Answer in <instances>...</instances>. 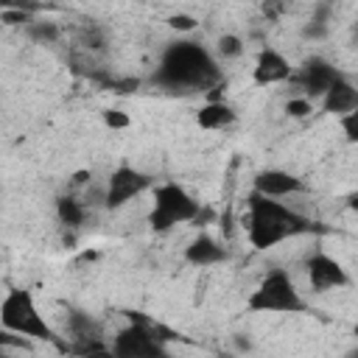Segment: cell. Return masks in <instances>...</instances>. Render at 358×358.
<instances>
[{"label":"cell","instance_id":"6da1fadb","mask_svg":"<svg viewBox=\"0 0 358 358\" xmlns=\"http://www.w3.org/2000/svg\"><path fill=\"white\" fill-rule=\"evenodd\" d=\"M221 73L215 59L199 42H171L159 59L154 81L173 92H204L218 84Z\"/></svg>","mask_w":358,"mask_h":358},{"label":"cell","instance_id":"ffe728a7","mask_svg":"<svg viewBox=\"0 0 358 358\" xmlns=\"http://www.w3.org/2000/svg\"><path fill=\"white\" fill-rule=\"evenodd\" d=\"M313 112V103L305 98V95H296V98H291L288 103H285V115L288 117H308Z\"/></svg>","mask_w":358,"mask_h":358},{"label":"cell","instance_id":"e0dca14e","mask_svg":"<svg viewBox=\"0 0 358 358\" xmlns=\"http://www.w3.org/2000/svg\"><path fill=\"white\" fill-rule=\"evenodd\" d=\"M25 34H28L34 42H39V45H50V42L59 39V25L50 22V20H31V22L25 25Z\"/></svg>","mask_w":358,"mask_h":358},{"label":"cell","instance_id":"4fadbf2b","mask_svg":"<svg viewBox=\"0 0 358 358\" xmlns=\"http://www.w3.org/2000/svg\"><path fill=\"white\" fill-rule=\"evenodd\" d=\"M185 260L190 263V266H201V268H207V266H218V263H224L227 260V249L215 241V238H210V235H196L187 246H185Z\"/></svg>","mask_w":358,"mask_h":358},{"label":"cell","instance_id":"52a82bcc","mask_svg":"<svg viewBox=\"0 0 358 358\" xmlns=\"http://www.w3.org/2000/svg\"><path fill=\"white\" fill-rule=\"evenodd\" d=\"M148 185H151V179L143 171H137L131 165H120L112 171V176L103 185V204L109 210H117V207L129 204L131 199H137Z\"/></svg>","mask_w":358,"mask_h":358},{"label":"cell","instance_id":"603a6c76","mask_svg":"<svg viewBox=\"0 0 358 358\" xmlns=\"http://www.w3.org/2000/svg\"><path fill=\"white\" fill-rule=\"evenodd\" d=\"M84 45L92 48V50H103V45H106L103 31H101L98 25H87V28H84Z\"/></svg>","mask_w":358,"mask_h":358},{"label":"cell","instance_id":"2e32d148","mask_svg":"<svg viewBox=\"0 0 358 358\" xmlns=\"http://www.w3.org/2000/svg\"><path fill=\"white\" fill-rule=\"evenodd\" d=\"M56 215L64 227H81L87 218V204L76 196H59L56 199Z\"/></svg>","mask_w":358,"mask_h":358},{"label":"cell","instance_id":"8992f818","mask_svg":"<svg viewBox=\"0 0 358 358\" xmlns=\"http://www.w3.org/2000/svg\"><path fill=\"white\" fill-rule=\"evenodd\" d=\"M112 352L117 358H171L162 347V338L140 322H131L112 338Z\"/></svg>","mask_w":358,"mask_h":358},{"label":"cell","instance_id":"44dd1931","mask_svg":"<svg viewBox=\"0 0 358 358\" xmlns=\"http://www.w3.org/2000/svg\"><path fill=\"white\" fill-rule=\"evenodd\" d=\"M168 25H171L173 31H182V34H187V31H196L199 20H196L193 14H185V11H179V14H171V17H168Z\"/></svg>","mask_w":358,"mask_h":358},{"label":"cell","instance_id":"7402d4cb","mask_svg":"<svg viewBox=\"0 0 358 358\" xmlns=\"http://www.w3.org/2000/svg\"><path fill=\"white\" fill-rule=\"evenodd\" d=\"M101 117H103V123L109 129H129L131 126V117L126 112H120V109H103Z\"/></svg>","mask_w":358,"mask_h":358},{"label":"cell","instance_id":"7c38bea8","mask_svg":"<svg viewBox=\"0 0 358 358\" xmlns=\"http://www.w3.org/2000/svg\"><path fill=\"white\" fill-rule=\"evenodd\" d=\"M322 109L330 112V115H336V117H344L350 112H358V90H355V84L350 78L338 76L327 87V92L322 95Z\"/></svg>","mask_w":358,"mask_h":358},{"label":"cell","instance_id":"9c48e42d","mask_svg":"<svg viewBox=\"0 0 358 358\" xmlns=\"http://www.w3.org/2000/svg\"><path fill=\"white\" fill-rule=\"evenodd\" d=\"M252 185H255L252 193L266 196V199H277V201L280 199H288V196H294L299 190H305L302 179L296 173H291V171H282V168H266V171L255 173Z\"/></svg>","mask_w":358,"mask_h":358},{"label":"cell","instance_id":"cb8c5ba5","mask_svg":"<svg viewBox=\"0 0 358 358\" xmlns=\"http://www.w3.org/2000/svg\"><path fill=\"white\" fill-rule=\"evenodd\" d=\"M341 129H344L347 140H350V143H355V140H358V112L344 115V117H341Z\"/></svg>","mask_w":358,"mask_h":358},{"label":"cell","instance_id":"ba28073f","mask_svg":"<svg viewBox=\"0 0 358 358\" xmlns=\"http://www.w3.org/2000/svg\"><path fill=\"white\" fill-rule=\"evenodd\" d=\"M305 271H308L310 291H316V294L330 291V288H347L352 282V277L347 274V268L336 257H330L324 252L310 255L308 263H305Z\"/></svg>","mask_w":358,"mask_h":358},{"label":"cell","instance_id":"f1b7e54d","mask_svg":"<svg viewBox=\"0 0 358 358\" xmlns=\"http://www.w3.org/2000/svg\"><path fill=\"white\" fill-rule=\"evenodd\" d=\"M90 179H92L90 171H78V173H73V185H87Z\"/></svg>","mask_w":358,"mask_h":358},{"label":"cell","instance_id":"ac0fdd59","mask_svg":"<svg viewBox=\"0 0 358 358\" xmlns=\"http://www.w3.org/2000/svg\"><path fill=\"white\" fill-rule=\"evenodd\" d=\"M324 14H327V6L319 8V17H313L310 22H305V28H302V39H313V42L327 39V34H330V22H327Z\"/></svg>","mask_w":358,"mask_h":358},{"label":"cell","instance_id":"d4e9b609","mask_svg":"<svg viewBox=\"0 0 358 358\" xmlns=\"http://www.w3.org/2000/svg\"><path fill=\"white\" fill-rule=\"evenodd\" d=\"M0 20H3V22H8V25H22V22L28 25V22H31V14H28V11H22V8H14V11H3V14H0Z\"/></svg>","mask_w":358,"mask_h":358},{"label":"cell","instance_id":"277c9868","mask_svg":"<svg viewBox=\"0 0 358 358\" xmlns=\"http://www.w3.org/2000/svg\"><path fill=\"white\" fill-rule=\"evenodd\" d=\"M246 308L255 313H302L308 308V302L299 294V288L294 285L291 274L285 268H274L249 294Z\"/></svg>","mask_w":358,"mask_h":358},{"label":"cell","instance_id":"f546056e","mask_svg":"<svg viewBox=\"0 0 358 358\" xmlns=\"http://www.w3.org/2000/svg\"><path fill=\"white\" fill-rule=\"evenodd\" d=\"M0 358H14V355L8 352V347H0Z\"/></svg>","mask_w":358,"mask_h":358},{"label":"cell","instance_id":"d6986e66","mask_svg":"<svg viewBox=\"0 0 358 358\" xmlns=\"http://www.w3.org/2000/svg\"><path fill=\"white\" fill-rule=\"evenodd\" d=\"M243 53V39L238 34H224L218 36V56L224 59H238Z\"/></svg>","mask_w":358,"mask_h":358},{"label":"cell","instance_id":"4dcf8cb0","mask_svg":"<svg viewBox=\"0 0 358 358\" xmlns=\"http://www.w3.org/2000/svg\"><path fill=\"white\" fill-rule=\"evenodd\" d=\"M218 358H232V355H218Z\"/></svg>","mask_w":358,"mask_h":358},{"label":"cell","instance_id":"7a4b0ae2","mask_svg":"<svg viewBox=\"0 0 358 358\" xmlns=\"http://www.w3.org/2000/svg\"><path fill=\"white\" fill-rule=\"evenodd\" d=\"M310 229V221L291 210L285 201L266 199L252 193L249 196V218H246V235L255 249H271L288 238H296Z\"/></svg>","mask_w":358,"mask_h":358},{"label":"cell","instance_id":"4316f807","mask_svg":"<svg viewBox=\"0 0 358 358\" xmlns=\"http://www.w3.org/2000/svg\"><path fill=\"white\" fill-rule=\"evenodd\" d=\"M81 358H117V355L106 347H98V350H90V352H81Z\"/></svg>","mask_w":358,"mask_h":358},{"label":"cell","instance_id":"8fae6325","mask_svg":"<svg viewBox=\"0 0 358 358\" xmlns=\"http://www.w3.org/2000/svg\"><path fill=\"white\" fill-rule=\"evenodd\" d=\"M294 76L291 70V62L274 50V48H263L257 53V62H255V70H252V78L257 87H271V84H282Z\"/></svg>","mask_w":358,"mask_h":358},{"label":"cell","instance_id":"9a60e30c","mask_svg":"<svg viewBox=\"0 0 358 358\" xmlns=\"http://www.w3.org/2000/svg\"><path fill=\"white\" fill-rule=\"evenodd\" d=\"M67 330H70V336L76 338V344L84 347L81 352H90V350H98V347H101V344H98V336H101L98 324H95L87 313H81V310H73V313H70Z\"/></svg>","mask_w":358,"mask_h":358},{"label":"cell","instance_id":"5bb4252c","mask_svg":"<svg viewBox=\"0 0 358 358\" xmlns=\"http://www.w3.org/2000/svg\"><path fill=\"white\" fill-rule=\"evenodd\" d=\"M238 120V112L224 103V101H207L199 112H196V123L201 129H210V131H218V129H227Z\"/></svg>","mask_w":358,"mask_h":358},{"label":"cell","instance_id":"5b68a950","mask_svg":"<svg viewBox=\"0 0 358 358\" xmlns=\"http://www.w3.org/2000/svg\"><path fill=\"white\" fill-rule=\"evenodd\" d=\"M201 213V204L176 182H165L154 190V207H151V215H148V224L151 229L157 232H165L176 224H187V221H196V215Z\"/></svg>","mask_w":358,"mask_h":358},{"label":"cell","instance_id":"30bf717a","mask_svg":"<svg viewBox=\"0 0 358 358\" xmlns=\"http://www.w3.org/2000/svg\"><path fill=\"white\" fill-rule=\"evenodd\" d=\"M338 76H341V73H338L330 62L313 56V59H308V62L302 64V70L296 73V84L305 90V98L310 101V98H322V95L327 92V87H330Z\"/></svg>","mask_w":358,"mask_h":358},{"label":"cell","instance_id":"484cf974","mask_svg":"<svg viewBox=\"0 0 358 358\" xmlns=\"http://www.w3.org/2000/svg\"><path fill=\"white\" fill-rule=\"evenodd\" d=\"M25 338H20V336H14V333H8V330H3L0 327V347H20Z\"/></svg>","mask_w":358,"mask_h":358},{"label":"cell","instance_id":"3957f363","mask_svg":"<svg viewBox=\"0 0 358 358\" xmlns=\"http://www.w3.org/2000/svg\"><path fill=\"white\" fill-rule=\"evenodd\" d=\"M0 324L3 330L20 336V338H34V341H56L53 327L45 322V316L36 308V299L28 288H11L0 299Z\"/></svg>","mask_w":358,"mask_h":358},{"label":"cell","instance_id":"83f0119b","mask_svg":"<svg viewBox=\"0 0 358 358\" xmlns=\"http://www.w3.org/2000/svg\"><path fill=\"white\" fill-rule=\"evenodd\" d=\"M232 341H235V347H238L241 352H249V350H252V341H249V338H243V333H238Z\"/></svg>","mask_w":358,"mask_h":358}]
</instances>
